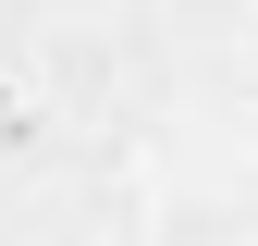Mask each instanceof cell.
Wrapping results in <instances>:
<instances>
[{"label":"cell","instance_id":"1","mask_svg":"<svg viewBox=\"0 0 258 246\" xmlns=\"http://www.w3.org/2000/svg\"><path fill=\"white\" fill-rule=\"evenodd\" d=\"M0 246H258V0H0Z\"/></svg>","mask_w":258,"mask_h":246}]
</instances>
